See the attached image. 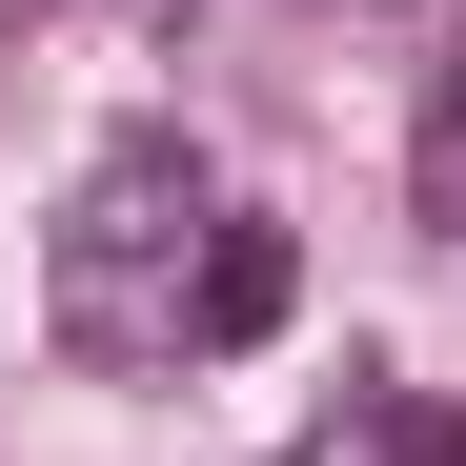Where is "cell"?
<instances>
[{"instance_id": "1", "label": "cell", "mask_w": 466, "mask_h": 466, "mask_svg": "<svg viewBox=\"0 0 466 466\" xmlns=\"http://www.w3.org/2000/svg\"><path fill=\"white\" fill-rule=\"evenodd\" d=\"M223 223H244V203H203L183 142H122V163L82 183V223H61V345H102V365H183Z\"/></svg>"}, {"instance_id": "2", "label": "cell", "mask_w": 466, "mask_h": 466, "mask_svg": "<svg viewBox=\"0 0 466 466\" xmlns=\"http://www.w3.org/2000/svg\"><path fill=\"white\" fill-rule=\"evenodd\" d=\"M284 304H304V244H284V223H223V264H203V325H183V345L223 365V345H264Z\"/></svg>"}, {"instance_id": "3", "label": "cell", "mask_w": 466, "mask_h": 466, "mask_svg": "<svg viewBox=\"0 0 466 466\" xmlns=\"http://www.w3.org/2000/svg\"><path fill=\"white\" fill-rule=\"evenodd\" d=\"M284 466H466V446H446V406H406V385H345Z\"/></svg>"}, {"instance_id": "4", "label": "cell", "mask_w": 466, "mask_h": 466, "mask_svg": "<svg viewBox=\"0 0 466 466\" xmlns=\"http://www.w3.org/2000/svg\"><path fill=\"white\" fill-rule=\"evenodd\" d=\"M426 223H446V244H466V61H446V82H426Z\"/></svg>"}]
</instances>
